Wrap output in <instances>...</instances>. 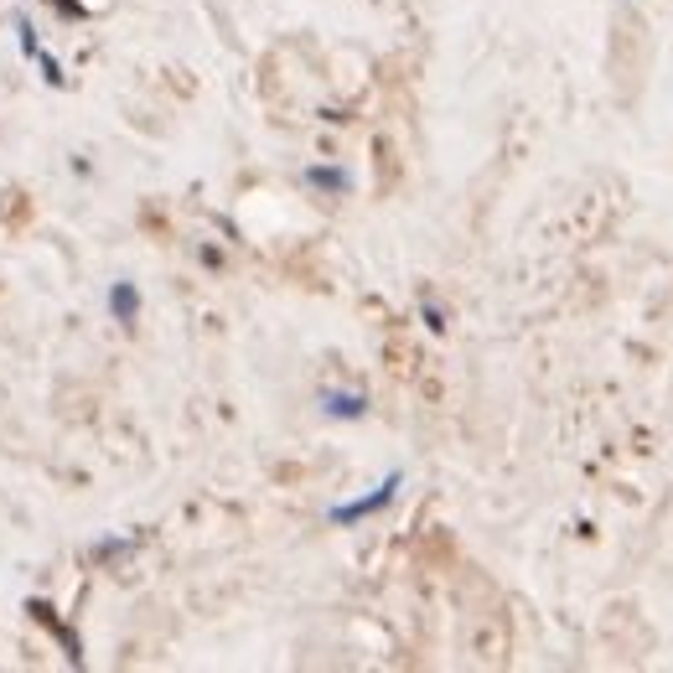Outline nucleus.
Segmentation results:
<instances>
[{"instance_id": "4", "label": "nucleus", "mask_w": 673, "mask_h": 673, "mask_svg": "<svg viewBox=\"0 0 673 673\" xmlns=\"http://www.w3.org/2000/svg\"><path fill=\"white\" fill-rule=\"evenodd\" d=\"M109 306H115V317H119V321H135V311H140L135 285H115V291H109Z\"/></svg>"}, {"instance_id": "2", "label": "nucleus", "mask_w": 673, "mask_h": 673, "mask_svg": "<svg viewBox=\"0 0 673 673\" xmlns=\"http://www.w3.org/2000/svg\"><path fill=\"white\" fill-rule=\"evenodd\" d=\"M321 410H327L332 420H363L368 415V399L347 394V389H332V394H321Z\"/></svg>"}, {"instance_id": "3", "label": "nucleus", "mask_w": 673, "mask_h": 673, "mask_svg": "<svg viewBox=\"0 0 673 673\" xmlns=\"http://www.w3.org/2000/svg\"><path fill=\"white\" fill-rule=\"evenodd\" d=\"M306 187H317V192H332V198H342V192H353V177H347L342 166H311V172H306Z\"/></svg>"}, {"instance_id": "5", "label": "nucleus", "mask_w": 673, "mask_h": 673, "mask_svg": "<svg viewBox=\"0 0 673 673\" xmlns=\"http://www.w3.org/2000/svg\"><path fill=\"white\" fill-rule=\"evenodd\" d=\"M425 327H430V332H440V327H446V311H440V306H425Z\"/></svg>"}, {"instance_id": "1", "label": "nucleus", "mask_w": 673, "mask_h": 673, "mask_svg": "<svg viewBox=\"0 0 673 673\" xmlns=\"http://www.w3.org/2000/svg\"><path fill=\"white\" fill-rule=\"evenodd\" d=\"M399 482L404 476H383L378 482V493H368V497H357V503H342V508H332V523H357V518H368V513H378V508H389L394 503V493H399Z\"/></svg>"}]
</instances>
